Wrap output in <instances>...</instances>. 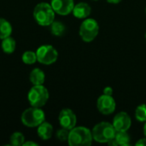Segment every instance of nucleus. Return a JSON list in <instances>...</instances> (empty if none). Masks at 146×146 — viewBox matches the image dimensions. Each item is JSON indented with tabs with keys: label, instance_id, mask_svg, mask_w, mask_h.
<instances>
[{
	"label": "nucleus",
	"instance_id": "nucleus-1",
	"mask_svg": "<svg viewBox=\"0 0 146 146\" xmlns=\"http://www.w3.org/2000/svg\"><path fill=\"white\" fill-rule=\"evenodd\" d=\"M93 140L90 129L85 127H74L69 131L68 145L70 146H89Z\"/></svg>",
	"mask_w": 146,
	"mask_h": 146
},
{
	"label": "nucleus",
	"instance_id": "nucleus-2",
	"mask_svg": "<svg viewBox=\"0 0 146 146\" xmlns=\"http://www.w3.org/2000/svg\"><path fill=\"white\" fill-rule=\"evenodd\" d=\"M33 18L40 26H50L55 21V11L50 3H39L33 9Z\"/></svg>",
	"mask_w": 146,
	"mask_h": 146
},
{
	"label": "nucleus",
	"instance_id": "nucleus-3",
	"mask_svg": "<svg viewBox=\"0 0 146 146\" xmlns=\"http://www.w3.org/2000/svg\"><path fill=\"white\" fill-rule=\"evenodd\" d=\"M92 133L93 139L96 142L103 144L110 142L115 138L116 130L115 129L113 124L107 121H103L97 124L93 127Z\"/></svg>",
	"mask_w": 146,
	"mask_h": 146
},
{
	"label": "nucleus",
	"instance_id": "nucleus-4",
	"mask_svg": "<svg viewBox=\"0 0 146 146\" xmlns=\"http://www.w3.org/2000/svg\"><path fill=\"white\" fill-rule=\"evenodd\" d=\"M45 115L41 108L31 107L23 111L21 115V122L27 127H38L44 121Z\"/></svg>",
	"mask_w": 146,
	"mask_h": 146
},
{
	"label": "nucleus",
	"instance_id": "nucleus-5",
	"mask_svg": "<svg viewBox=\"0 0 146 146\" xmlns=\"http://www.w3.org/2000/svg\"><path fill=\"white\" fill-rule=\"evenodd\" d=\"M27 99L32 107H43L49 99V92L43 86H33L27 94Z\"/></svg>",
	"mask_w": 146,
	"mask_h": 146
},
{
	"label": "nucleus",
	"instance_id": "nucleus-6",
	"mask_svg": "<svg viewBox=\"0 0 146 146\" xmlns=\"http://www.w3.org/2000/svg\"><path fill=\"white\" fill-rule=\"evenodd\" d=\"M99 33V25L95 19L86 18L80 27V36L85 42L93 41Z\"/></svg>",
	"mask_w": 146,
	"mask_h": 146
},
{
	"label": "nucleus",
	"instance_id": "nucleus-7",
	"mask_svg": "<svg viewBox=\"0 0 146 146\" xmlns=\"http://www.w3.org/2000/svg\"><path fill=\"white\" fill-rule=\"evenodd\" d=\"M37 61L44 65H50L54 63L58 57L57 50L51 45L44 44L38 48L36 51Z\"/></svg>",
	"mask_w": 146,
	"mask_h": 146
},
{
	"label": "nucleus",
	"instance_id": "nucleus-8",
	"mask_svg": "<svg viewBox=\"0 0 146 146\" xmlns=\"http://www.w3.org/2000/svg\"><path fill=\"white\" fill-rule=\"evenodd\" d=\"M116 104L112 96L103 94L98 98L97 108L98 111L105 115L112 114L115 110Z\"/></svg>",
	"mask_w": 146,
	"mask_h": 146
},
{
	"label": "nucleus",
	"instance_id": "nucleus-9",
	"mask_svg": "<svg viewBox=\"0 0 146 146\" xmlns=\"http://www.w3.org/2000/svg\"><path fill=\"white\" fill-rule=\"evenodd\" d=\"M58 121H59V123L62 127L70 131L76 126L77 118L72 110L63 109L61 110V112L59 114Z\"/></svg>",
	"mask_w": 146,
	"mask_h": 146
},
{
	"label": "nucleus",
	"instance_id": "nucleus-10",
	"mask_svg": "<svg viewBox=\"0 0 146 146\" xmlns=\"http://www.w3.org/2000/svg\"><path fill=\"white\" fill-rule=\"evenodd\" d=\"M132 121L127 113L121 111L115 115L113 120V126L116 132H127L131 127Z\"/></svg>",
	"mask_w": 146,
	"mask_h": 146
},
{
	"label": "nucleus",
	"instance_id": "nucleus-11",
	"mask_svg": "<svg viewBox=\"0 0 146 146\" xmlns=\"http://www.w3.org/2000/svg\"><path fill=\"white\" fill-rule=\"evenodd\" d=\"M50 5L55 13L61 15H69L74 7V0H51Z\"/></svg>",
	"mask_w": 146,
	"mask_h": 146
},
{
	"label": "nucleus",
	"instance_id": "nucleus-12",
	"mask_svg": "<svg viewBox=\"0 0 146 146\" xmlns=\"http://www.w3.org/2000/svg\"><path fill=\"white\" fill-rule=\"evenodd\" d=\"M92 12V8L91 6L84 2H80L79 3H77L76 5H74V9H73V15L78 18V19H86L87 18Z\"/></svg>",
	"mask_w": 146,
	"mask_h": 146
},
{
	"label": "nucleus",
	"instance_id": "nucleus-13",
	"mask_svg": "<svg viewBox=\"0 0 146 146\" xmlns=\"http://www.w3.org/2000/svg\"><path fill=\"white\" fill-rule=\"evenodd\" d=\"M38 135L43 140H48L52 137L53 134V127L49 122H42L38 126Z\"/></svg>",
	"mask_w": 146,
	"mask_h": 146
},
{
	"label": "nucleus",
	"instance_id": "nucleus-14",
	"mask_svg": "<svg viewBox=\"0 0 146 146\" xmlns=\"http://www.w3.org/2000/svg\"><path fill=\"white\" fill-rule=\"evenodd\" d=\"M110 145H129L130 144V136L127 132H116L115 138L108 143Z\"/></svg>",
	"mask_w": 146,
	"mask_h": 146
},
{
	"label": "nucleus",
	"instance_id": "nucleus-15",
	"mask_svg": "<svg viewBox=\"0 0 146 146\" xmlns=\"http://www.w3.org/2000/svg\"><path fill=\"white\" fill-rule=\"evenodd\" d=\"M29 79H30V81L32 82V84H33L34 86L43 85L44 83L45 75H44V73L40 68H36L33 69L32 72L30 73Z\"/></svg>",
	"mask_w": 146,
	"mask_h": 146
},
{
	"label": "nucleus",
	"instance_id": "nucleus-16",
	"mask_svg": "<svg viewBox=\"0 0 146 146\" xmlns=\"http://www.w3.org/2000/svg\"><path fill=\"white\" fill-rule=\"evenodd\" d=\"M12 33V26L5 19L0 18V39L9 37Z\"/></svg>",
	"mask_w": 146,
	"mask_h": 146
},
{
	"label": "nucleus",
	"instance_id": "nucleus-17",
	"mask_svg": "<svg viewBox=\"0 0 146 146\" xmlns=\"http://www.w3.org/2000/svg\"><path fill=\"white\" fill-rule=\"evenodd\" d=\"M15 40L12 37H7L2 39V50L6 54H11L15 50Z\"/></svg>",
	"mask_w": 146,
	"mask_h": 146
},
{
	"label": "nucleus",
	"instance_id": "nucleus-18",
	"mask_svg": "<svg viewBox=\"0 0 146 146\" xmlns=\"http://www.w3.org/2000/svg\"><path fill=\"white\" fill-rule=\"evenodd\" d=\"M65 31H66V27L61 21H54L50 24V32L55 36L61 37V36H62L64 34Z\"/></svg>",
	"mask_w": 146,
	"mask_h": 146
},
{
	"label": "nucleus",
	"instance_id": "nucleus-19",
	"mask_svg": "<svg viewBox=\"0 0 146 146\" xmlns=\"http://www.w3.org/2000/svg\"><path fill=\"white\" fill-rule=\"evenodd\" d=\"M9 141H10L11 145L21 146L23 145V144L25 143V138H24V135L21 133L15 132L10 136Z\"/></svg>",
	"mask_w": 146,
	"mask_h": 146
},
{
	"label": "nucleus",
	"instance_id": "nucleus-20",
	"mask_svg": "<svg viewBox=\"0 0 146 146\" xmlns=\"http://www.w3.org/2000/svg\"><path fill=\"white\" fill-rule=\"evenodd\" d=\"M21 58H22V62L25 64L31 65V64H33V63L36 62V61H37V55L33 51L27 50V51H25L23 53Z\"/></svg>",
	"mask_w": 146,
	"mask_h": 146
},
{
	"label": "nucleus",
	"instance_id": "nucleus-21",
	"mask_svg": "<svg viewBox=\"0 0 146 146\" xmlns=\"http://www.w3.org/2000/svg\"><path fill=\"white\" fill-rule=\"evenodd\" d=\"M135 118L140 122L146 121V104H143L139 105L135 110Z\"/></svg>",
	"mask_w": 146,
	"mask_h": 146
},
{
	"label": "nucleus",
	"instance_id": "nucleus-22",
	"mask_svg": "<svg viewBox=\"0 0 146 146\" xmlns=\"http://www.w3.org/2000/svg\"><path fill=\"white\" fill-rule=\"evenodd\" d=\"M68 135H69V130L65 129L63 127L56 132V138L60 141H68Z\"/></svg>",
	"mask_w": 146,
	"mask_h": 146
},
{
	"label": "nucleus",
	"instance_id": "nucleus-23",
	"mask_svg": "<svg viewBox=\"0 0 146 146\" xmlns=\"http://www.w3.org/2000/svg\"><path fill=\"white\" fill-rule=\"evenodd\" d=\"M104 94L112 96V94H113V89H112L110 86H107V87H105V88L104 89Z\"/></svg>",
	"mask_w": 146,
	"mask_h": 146
},
{
	"label": "nucleus",
	"instance_id": "nucleus-24",
	"mask_svg": "<svg viewBox=\"0 0 146 146\" xmlns=\"http://www.w3.org/2000/svg\"><path fill=\"white\" fill-rule=\"evenodd\" d=\"M136 145H142V146H146V138L145 139H139L137 143H136Z\"/></svg>",
	"mask_w": 146,
	"mask_h": 146
},
{
	"label": "nucleus",
	"instance_id": "nucleus-25",
	"mask_svg": "<svg viewBox=\"0 0 146 146\" xmlns=\"http://www.w3.org/2000/svg\"><path fill=\"white\" fill-rule=\"evenodd\" d=\"M28 145L37 146L38 145V144H36V143H34V142H32V141H27V142H25V143L23 144V146H28Z\"/></svg>",
	"mask_w": 146,
	"mask_h": 146
},
{
	"label": "nucleus",
	"instance_id": "nucleus-26",
	"mask_svg": "<svg viewBox=\"0 0 146 146\" xmlns=\"http://www.w3.org/2000/svg\"><path fill=\"white\" fill-rule=\"evenodd\" d=\"M108 3H113V4H117V3H121V0H106Z\"/></svg>",
	"mask_w": 146,
	"mask_h": 146
},
{
	"label": "nucleus",
	"instance_id": "nucleus-27",
	"mask_svg": "<svg viewBox=\"0 0 146 146\" xmlns=\"http://www.w3.org/2000/svg\"><path fill=\"white\" fill-rule=\"evenodd\" d=\"M144 134H145V136L146 137V121L145 123V126H144Z\"/></svg>",
	"mask_w": 146,
	"mask_h": 146
},
{
	"label": "nucleus",
	"instance_id": "nucleus-28",
	"mask_svg": "<svg viewBox=\"0 0 146 146\" xmlns=\"http://www.w3.org/2000/svg\"><path fill=\"white\" fill-rule=\"evenodd\" d=\"M145 39H146V33H145Z\"/></svg>",
	"mask_w": 146,
	"mask_h": 146
},
{
	"label": "nucleus",
	"instance_id": "nucleus-29",
	"mask_svg": "<svg viewBox=\"0 0 146 146\" xmlns=\"http://www.w3.org/2000/svg\"><path fill=\"white\" fill-rule=\"evenodd\" d=\"M93 1H98V0H93Z\"/></svg>",
	"mask_w": 146,
	"mask_h": 146
},
{
	"label": "nucleus",
	"instance_id": "nucleus-30",
	"mask_svg": "<svg viewBox=\"0 0 146 146\" xmlns=\"http://www.w3.org/2000/svg\"><path fill=\"white\" fill-rule=\"evenodd\" d=\"M145 13H146V8H145Z\"/></svg>",
	"mask_w": 146,
	"mask_h": 146
}]
</instances>
